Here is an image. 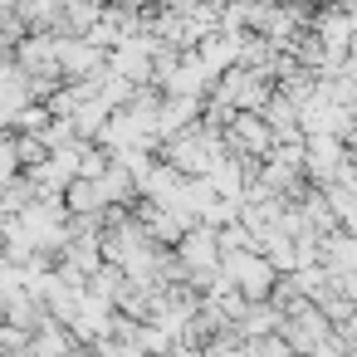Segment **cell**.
<instances>
[{"instance_id":"6da1fadb","label":"cell","mask_w":357,"mask_h":357,"mask_svg":"<svg viewBox=\"0 0 357 357\" xmlns=\"http://www.w3.org/2000/svg\"><path fill=\"white\" fill-rule=\"evenodd\" d=\"M230 147H245L250 157H269V152H274V132L264 128L259 113H235V123H230ZM245 152H240V157H245Z\"/></svg>"},{"instance_id":"3957f363","label":"cell","mask_w":357,"mask_h":357,"mask_svg":"<svg viewBox=\"0 0 357 357\" xmlns=\"http://www.w3.org/2000/svg\"><path fill=\"white\" fill-rule=\"evenodd\" d=\"M64 357H93V352H89V347H69Z\"/></svg>"},{"instance_id":"7a4b0ae2","label":"cell","mask_w":357,"mask_h":357,"mask_svg":"<svg viewBox=\"0 0 357 357\" xmlns=\"http://www.w3.org/2000/svg\"><path fill=\"white\" fill-rule=\"evenodd\" d=\"M303 167H308V176L313 181H333L337 172H342V147H337V137H308V157H303Z\"/></svg>"}]
</instances>
